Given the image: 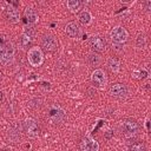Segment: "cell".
<instances>
[{
	"label": "cell",
	"instance_id": "obj_1",
	"mask_svg": "<svg viewBox=\"0 0 151 151\" xmlns=\"http://www.w3.org/2000/svg\"><path fill=\"white\" fill-rule=\"evenodd\" d=\"M15 57V47L7 37H0V64L4 66L9 65Z\"/></svg>",
	"mask_w": 151,
	"mask_h": 151
},
{
	"label": "cell",
	"instance_id": "obj_2",
	"mask_svg": "<svg viewBox=\"0 0 151 151\" xmlns=\"http://www.w3.org/2000/svg\"><path fill=\"white\" fill-rule=\"evenodd\" d=\"M122 130H123V134L126 139H134L140 131V126L137 123V120L132 119V118H126L122 122Z\"/></svg>",
	"mask_w": 151,
	"mask_h": 151
},
{
	"label": "cell",
	"instance_id": "obj_3",
	"mask_svg": "<svg viewBox=\"0 0 151 151\" xmlns=\"http://www.w3.org/2000/svg\"><path fill=\"white\" fill-rule=\"evenodd\" d=\"M27 60L33 67H39L44 61V53L42 50L38 46H32L27 51Z\"/></svg>",
	"mask_w": 151,
	"mask_h": 151
},
{
	"label": "cell",
	"instance_id": "obj_4",
	"mask_svg": "<svg viewBox=\"0 0 151 151\" xmlns=\"http://www.w3.org/2000/svg\"><path fill=\"white\" fill-rule=\"evenodd\" d=\"M40 48L47 53H53L58 50V40L52 34H45L40 39Z\"/></svg>",
	"mask_w": 151,
	"mask_h": 151
},
{
	"label": "cell",
	"instance_id": "obj_5",
	"mask_svg": "<svg viewBox=\"0 0 151 151\" xmlns=\"http://www.w3.org/2000/svg\"><path fill=\"white\" fill-rule=\"evenodd\" d=\"M34 35H35V28L33 26H29V27H26L25 32L20 35L19 38V44L22 48H27L29 50L32 47V44H33V40H34Z\"/></svg>",
	"mask_w": 151,
	"mask_h": 151
},
{
	"label": "cell",
	"instance_id": "obj_6",
	"mask_svg": "<svg viewBox=\"0 0 151 151\" xmlns=\"http://www.w3.org/2000/svg\"><path fill=\"white\" fill-rule=\"evenodd\" d=\"M110 37H111V40L116 44H123L127 40V32L125 31L124 27L122 26H116L111 29L110 32Z\"/></svg>",
	"mask_w": 151,
	"mask_h": 151
},
{
	"label": "cell",
	"instance_id": "obj_7",
	"mask_svg": "<svg viewBox=\"0 0 151 151\" xmlns=\"http://www.w3.org/2000/svg\"><path fill=\"white\" fill-rule=\"evenodd\" d=\"M88 44H90V47H91L96 53L105 52V51H106V47H107L106 40H105L103 37H99V35H93V37H91Z\"/></svg>",
	"mask_w": 151,
	"mask_h": 151
},
{
	"label": "cell",
	"instance_id": "obj_8",
	"mask_svg": "<svg viewBox=\"0 0 151 151\" xmlns=\"http://www.w3.org/2000/svg\"><path fill=\"white\" fill-rule=\"evenodd\" d=\"M109 92L112 97L116 98H125L127 96V87L123 83H113L109 87Z\"/></svg>",
	"mask_w": 151,
	"mask_h": 151
},
{
	"label": "cell",
	"instance_id": "obj_9",
	"mask_svg": "<svg viewBox=\"0 0 151 151\" xmlns=\"http://www.w3.org/2000/svg\"><path fill=\"white\" fill-rule=\"evenodd\" d=\"M48 118H50V120L53 124H63L67 119V114H66V112L63 109H60V107L57 106V107H53L50 111Z\"/></svg>",
	"mask_w": 151,
	"mask_h": 151
},
{
	"label": "cell",
	"instance_id": "obj_10",
	"mask_svg": "<svg viewBox=\"0 0 151 151\" xmlns=\"http://www.w3.org/2000/svg\"><path fill=\"white\" fill-rule=\"evenodd\" d=\"M78 147L80 151H98L99 145L97 140L90 138V137H83L78 144Z\"/></svg>",
	"mask_w": 151,
	"mask_h": 151
},
{
	"label": "cell",
	"instance_id": "obj_11",
	"mask_svg": "<svg viewBox=\"0 0 151 151\" xmlns=\"http://www.w3.org/2000/svg\"><path fill=\"white\" fill-rule=\"evenodd\" d=\"M91 80L93 83L94 86L97 87H103L106 81H107V77H106V72L101 68H97L92 72V76H91Z\"/></svg>",
	"mask_w": 151,
	"mask_h": 151
},
{
	"label": "cell",
	"instance_id": "obj_12",
	"mask_svg": "<svg viewBox=\"0 0 151 151\" xmlns=\"http://www.w3.org/2000/svg\"><path fill=\"white\" fill-rule=\"evenodd\" d=\"M24 131L29 137H37L40 134V127L33 119H27L24 122Z\"/></svg>",
	"mask_w": 151,
	"mask_h": 151
},
{
	"label": "cell",
	"instance_id": "obj_13",
	"mask_svg": "<svg viewBox=\"0 0 151 151\" xmlns=\"http://www.w3.org/2000/svg\"><path fill=\"white\" fill-rule=\"evenodd\" d=\"M4 14H5V18L8 22H12V24H17L19 22L20 20V14H19V11L17 9L15 6H12L11 4L7 5L5 7V11H4Z\"/></svg>",
	"mask_w": 151,
	"mask_h": 151
},
{
	"label": "cell",
	"instance_id": "obj_14",
	"mask_svg": "<svg viewBox=\"0 0 151 151\" xmlns=\"http://www.w3.org/2000/svg\"><path fill=\"white\" fill-rule=\"evenodd\" d=\"M65 32H66V34H67L68 37H71V38H78V37L80 35L81 27H80L79 22L72 20V21H70V22L66 24V26H65Z\"/></svg>",
	"mask_w": 151,
	"mask_h": 151
},
{
	"label": "cell",
	"instance_id": "obj_15",
	"mask_svg": "<svg viewBox=\"0 0 151 151\" xmlns=\"http://www.w3.org/2000/svg\"><path fill=\"white\" fill-rule=\"evenodd\" d=\"M25 19L29 25H34L39 19L37 11L34 8H32V7H27L25 9Z\"/></svg>",
	"mask_w": 151,
	"mask_h": 151
},
{
	"label": "cell",
	"instance_id": "obj_16",
	"mask_svg": "<svg viewBox=\"0 0 151 151\" xmlns=\"http://www.w3.org/2000/svg\"><path fill=\"white\" fill-rule=\"evenodd\" d=\"M66 6H67V8L71 12L78 13L81 9V7L84 6V1H80V0H68L66 2Z\"/></svg>",
	"mask_w": 151,
	"mask_h": 151
},
{
	"label": "cell",
	"instance_id": "obj_17",
	"mask_svg": "<svg viewBox=\"0 0 151 151\" xmlns=\"http://www.w3.org/2000/svg\"><path fill=\"white\" fill-rule=\"evenodd\" d=\"M107 67L111 72H118L120 70V60L117 57H111L107 60Z\"/></svg>",
	"mask_w": 151,
	"mask_h": 151
},
{
	"label": "cell",
	"instance_id": "obj_18",
	"mask_svg": "<svg viewBox=\"0 0 151 151\" xmlns=\"http://www.w3.org/2000/svg\"><path fill=\"white\" fill-rule=\"evenodd\" d=\"M87 61H88L90 65L97 66V65H99V64L101 63V58H100V55H99L98 53L93 52V53H90V54L87 55Z\"/></svg>",
	"mask_w": 151,
	"mask_h": 151
},
{
	"label": "cell",
	"instance_id": "obj_19",
	"mask_svg": "<svg viewBox=\"0 0 151 151\" xmlns=\"http://www.w3.org/2000/svg\"><path fill=\"white\" fill-rule=\"evenodd\" d=\"M129 151H146V146L143 142H133L130 145Z\"/></svg>",
	"mask_w": 151,
	"mask_h": 151
},
{
	"label": "cell",
	"instance_id": "obj_20",
	"mask_svg": "<svg viewBox=\"0 0 151 151\" xmlns=\"http://www.w3.org/2000/svg\"><path fill=\"white\" fill-rule=\"evenodd\" d=\"M91 20V14L87 12V11H83L80 14H79V21L83 24V25H87Z\"/></svg>",
	"mask_w": 151,
	"mask_h": 151
},
{
	"label": "cell",
	"instance_id": "obj_21",
	"mask_svg": "<svg viewBox=\"0 0 151 151\" xmlns=\"http://www.w3.org/2000/svg\"><path fill=\"white\" fill-rule=\"evenodd\" d=\"M136 44H137V47H139V48H144V47L146 46V37H145L144 34H139V35L137 37V41H136Z\"/></svg>",
	"mask_w": 151,
	"mask_h": 151
},
{
	"label": "cell",
	"instance_id": "obj_22",
	"mask_svg": "<svg viewBox=\"0 0 151 151\" xmlns=\"http://www.w3.org/2000/svg\"><path fill=\"white\" fill-rule=\"evenodd\" d=\"M142 5H143V7H144V9H145V11H147V12H149V11L151 9V1H150V0H149V1H144Z\"/></svg>",
	"mask_w": 151,
	"mask_h": 151
},
{
	"label": "cell",
	"instance_id": "obj_23",
	"mask_svg": "<svg viewBox=\"0 0 151 151\" xmlns=\"http://www.w3.org/2000/svg\"><path fill=\"white\" fill-rule=\"evenodd\" d=\"M0 100H2V93L0 92Z\"/></svg>",
	"mask_w": 151,
	"mask_h": 151
}]
</instances>
